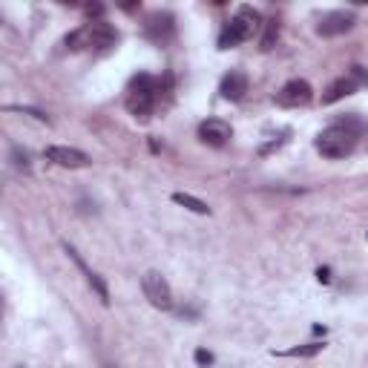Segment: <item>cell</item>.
Listing matches in <instances>:
<instances>
[{
  "label": "cell",
  "mask_w": 368,
  "mask_h": 368,
  "mask_svg": "<svg viewBox=\"0 0 368 368\" xmlns=\"http://www.w3.org/2000/svg\"><path fill=\"white\" fill-rule=\"evenodd\" d=\"M159 90H162V84L153 75H147V72L135 75L130 90H127V110H130V115L138 118V121L150 118L153 110H156V101H159Z\"/></svg>",
  "instance_id": "obj_1"
},
{
  "label": "cell",
  "mask_w": 368,
  "mask_h": 368,
  "mask_svg": "<svg viewBox=\"0 0 368 368\" xmlns=\"http://www.w3.org/2000/svg\"><path fill=\"white\" fill-rule=\"evenodd\" d=\"M118 29L107 21H93L81 29H75L72 35H66V46L69 49H95V52H107L118 43Z\"/></svg>",
  "instance_id": "obj_2"
},
{
  "label": "cell",
  "mask_w": 368,
  "mask_h": 368,
  "mask_svg": "<svg viewBox=\"0 0 368 368\" xmlns=\"http://www.w3.org/2000/svg\"><path fill=\"white\" fill-rule=\"evenodd\" d=\"M262 26V15L253 9V6H242L222 29L219 35V49H231V46H239L245 41L253 38V32Z\"/></svg>",
  "instance_id": "obj_3"
},
{
  "label": "cell",
  "mask_w": 368,
  "mask_h": 368,
  "mask_svg": "<svg viewBox=\"0 0 368 368\" xmlns=\"http://www.w3.org/2000/svg\"><path fill=\"white\" fill-rule=\"evenodd\" d=\"M357 132H351L348 127H342L340 121L331 124L328 130H322L317 135V150L325 156V159H345L354 153V147H357Z\"/></svg>",
  "instance_id": "obj_4"
},
{
  "label": "cell",
  "mask_w": 368,
  "mask_h": 368,
  "mask_svg": "<svg viewBox=\"0 0 368 368\" xmlns=\"http://www.w3.org/2000/svg\"><path fill=\"white\" fill-rule=\"evenodd\" d=\"M141 288H144V297L153 308L159 311H173V290H170V282L159 273V270H147L141 276Z\"/></svg>",
  "instance_id": "obj_5"
},
{
  "label": "cell",
  "mask_w": 368,
  "mask_h": 368,
  "mask_svg": "<svg viewBox=\"0 0 368 368\" xmlns=\"http://www.w3.org/2000/svg\"><path fill=\"white\" fill-rule=\"evenodd\" d=\"M314 101V87L305 78H290L279 93H276V104L285 110H297Z\"/></svg>",
  "instance_id": "obj_6"
},
{
  "label": "cell",
  "mask_w": 368,
  "mask_h": 368,
  "mask_svg": "<svg viewBox=\"0 0 368 368\" xmlns=\"http://www.w3.org/2000/svg\"><path fill=\"white\" fill-rule=\"evenodd\" d=\"M46 159L58 167H66V170H81V167L93 164V159L84 150H78V147H61V144L46 147Z\"/></svg>",
  "instance_id": "obj_7"
},
{
  "label": "cell",
  "mask_w": 368,
  "mask_h": 368,
  "mask_svg": "<svg viewBox=\"0 0 368 368\" xmlns=\"http://www.w3.org/2000/svg\"><path fill=\"white\" fill-rule=\"evenodd\" d=\"M354 23H357L354 12H342V9H337V12H328V15H322V18H320V23H317V35H322V38H337V35L351 32V29H354Z\"/></svg>",
  "instance_id": "obj_8"
},
{
  "label": "cell",
  "mask_w": 368,
  "mask_h": 368,
  "mask_svg": "<svg viewBox=\"0 0 368 368\" xmlns=\"http://www.w3.org/2000/svg\"><path fill=\"white\" fill-rule=\"evenodd\" d=\"M231 135H233V130H231V124L222 121V118H207V121L199 124V138H201L207 147H225V144L231 141Z\"/></svg>",
  "instance_id": "obj_9"
},
{
  "label": "cell",
  "mask_w": 368,
  "mask_h": 368,
  "mask_svg": "<svg viewBox=\"0 0 368 368\" xmlns=\"http://www.w3.org/2000/svg\"><path fill=\"white\" fill-rule=\"evenodd\" d=\"M63 251L69 253V259H72V262H75V265H78V270H81V273L87 276V282H90V288H93V290L98 293V300H101L104 305H110V290H107V285H104V279H101V276H98L95 270H90V268H87V262L81 259V253H78L75 248H72V245H63Z\"/></svg>",
  "instance_id": "obj_10"
},
{
  "label": "cell",
  "mask_w": 368,
  "mask_h": 368,
  "mask_svg": "<svg viewBox=\"0 0 368 368\" xmlns=\"http://www.w3.org/2000/svg\"><path fill=\"white\" fill-rule=\"evenodd\" d=\"M219 93H222L225 101H242L245 93H248V75L242 69H231L228 75L222 78V87H219Z\"/></svg>",
  "instance_id": "obj_11"
},
{
  "label": "cell",
  "mask_w": 368,
  "mask_h": 368,
  "mask_svg": "<svg viewBox=\"0 0 368 368\" xmlns=\"http://www.w3.org/2000/svg\"><path fill=\"white\" fill-rule=\"evenodd\" d=\"M354 93H357V84L348 75H342V78H337V81L328 84V90L322 93V104H337V101H342V98H348Z\"/></svg>",
  "instance_id": "obj_12"
},
{
  "label": "cell",
  "mask_w": 368,
  "mask_h": 368,
  "mask_svg": "<svg viewBox=\"0 0 368 368\" xmlns=\"http://www.w3.org/2000/svg\"><path fill=\"white\" fill-rule=\"evenodd\" d=\"M147 35H150L156 43H164L173 38V18L170 15H153L147 21Z\"/></svg>",
  "instance_id": "obj_13"
},
{
  "label": "cell",
  "mask_w": 368,
  "mask_h": 368,
  "mask_svg": "<svg viewBox=\"0 0 368 368\" xmlns=\"http://www.w3.org/2000/svg\"><path fill=\"white\" fill-rule=\"evenodd\" d=\"M173 201L182 204V207H187V210H193V213H199V216H210L207 201H201V199H196L190 193H173Z\"/></svg>",
  "instance_id": "obj_14"
},
{
  "label": "cell",
  "mask_w": 368,
  "mask_h": 368,
  "mask_svg": "<svg viewBox=\"0 0 368 368\" xmlns=\"http://www.w3.org/2000/svg\"><path fill=\"white\" fill-rule=\"evenodd\" d=\"M325 348V342H308V345H297V348H288V351H273L276 357H317Z\"/></svg>",
  "instance_id": "obj_15"
},
{
  "label": "cell",
  "mask_w": 368,
  "mask_h": 368,
  "mask_svg": "<svg viewBox=\"0 0 368 368\" xmlns=\"http://www.w3.org/2000/svg\"><path fill=\"white\" fill-rule=\"evenodd\" d=\"M276 41H279V23L276 21H268L265 23V35H262V52H270L273 46H276Z\"/></svg>",
  "instance_id": "obj_16"
},
{
  "label": "cell",
  "mask_w": 368,
  "mask_h": 368,
  "mask_svg": "<svg viewBox=\"0 0 368 368\" xmlns=\"http://www.w3.org/2000/svg\"><path fill=\"white\" fill-rule=\"evenodd\" d=\"M348 78H351L357 87H368V69H365V66H359V63H354V66H351V72H348Z\"/></svg>",
  "instance_id": "obj_17"
},
{
  "label": "cell",
  "mask_w": 368,
  "mask_h": 368,
  "mask_svg": "<svg viewBox=\"0 0 368 368\" xmlns=\"http://www.w3.org/2000/svg\"><path fill=\"white\" fill-rule=\"evenodd\" d=\"M12 159H15V167L29 170V153L26 150H21V147H12Z\"/></svg>",
  "instance_id": "obj_18"
},
{
  "label": "cell",
  "mask_w": 368,
  "mask_h": 368,
  "mask_svg": "<svg viewBox=\"0 0 368 368\" xmlns=\"http://www.w3.org/2000/svg\"><path fill=\"white\" fill-rule=\"evenodd\" d=\"M6 110H9V112H26V115H35L38 121H46V124H49V118H46L41 110H32V107H6Z\"/></svg>",
  "instance_id": "obj_19"
},
{
  "label": "cell",
  "mask_w": 368,
  "mask_h": 368,
  "mask_svg": "<svg viewBox=\"0 0 368 368\" xmlns=\"http://www.w3.org/2000/svg\"><path fill=\"white\" fill-rule=\"evenodd\" d=\"M196 362H199V365H210V362H213V354L204 351V348H199V351H196Z\"/></svg>",
  "instance_id": "obj_20"
},
{
  "label": "cell",
  "mask_w": 368,
  "mask_h": 368,
  "mask_svg": "<svg viewBox=\"0 0 368 368\" xmlns=\"http://www.w3.org/2000/svg\"><path fill=\"white\" fill-rule=\"evenodd\" d=\"M87 15H90V18H98V21H101V15H104V6H98V4H95V6H87Z\"/></svg>",
  "instance_id": "obj_21"
},
{
  "label": "cell",
  "mask_w": 368,
  "mask_h": 368,
  "mask_svg": "<svg viewBox=\"0 0 368 368\" xmlns=\"http://www.w3.org/2000/svg\"><path fill=\"white\" fill-rule=\"evenodd\" d=\"M317 279H320V282H331V270H328V268H320V270H317Z\"/></svg>",
  "instance_id": "obj_22"
},
{
  "label": "cell",
  "mask_w": 368,
  "mask_h": 368,
  "mask_svg": "<svg viewBox=\"0 0 368 368\" xmlns=\"http://www.w3.org/2000/svg\"><path fill=\"white\" fill-rule=\"evenodd\" d=\"M365 236H368V233H365Z\"/></svg>",
  "instance_id": "obj_23"
}]
</instances>
